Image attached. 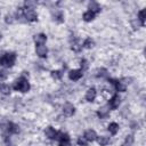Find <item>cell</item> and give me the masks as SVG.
<instances>
[{
    "instance_id": "obj_4",
    "label": "cell",
    "mask_w": 146,
    "mask_h": 146,
    "mask_svg": "<svg viewBox=\"0 0 146 146\" xmlns=\"http://www.w3.org/2000/svg\"><path fill=\"white\" fill-rule=\"evenodd\" d=\"M57 139L59 141V146H72L71 140H70V136L67 133H65V132L58 131Z\"/></svg>"
},
{
    "instance_id": "obj_25",
    "label": "cell",
    "mask_w": 146,
    "mask_h": 146,
    "mask_svg": "<svg viewBox=\"0 0 146 146\" xmlns=\"http://www.w3.org/2000/svg\"><path fill=\"white\" fill-rule=\"evenodd\" d=\"M145 15H146V9H141V10L138 13V19H139L141 26L145 25Z\"/></svg>"
},
{
    "instance_id": "obj_14",
    "label": "cell",
    "mask_w": 146,
    "mask_h": 146,
    "mask_svg": "<svg viewBox=\"0 0 146 146\" xmlns=\"http://www.w3.org/2000/svg\"><path fill=\"white\" fill-rule=\"evenodd\" d=\"M96 95H97L96 89H95V88H89V89L87 90V92H86V99H87L88 102H94L95 98H96Z\"/></svg>"
},
{
    "instance_id": "obj_29",
    "label": "cell",
    "mask_w": 146,
    "mask_h": 146,
    "mask_svg": "<svg viewBox=\"0 0 146 146\" xmlns=\"http://www.w3.org/2000/svg\"><path fill=\"white\" fill-rule=\"evenodd\" d=\"M35 6H36V2H34V1H25V3H24V8L34 9Z\"/></svg>"
},
{
    "instance_id": "obj_34",
    "label": "cell",
    "mask_w": 146,
    "mask_h": 146,
    "mask_svg": "<svg viewBox=\"0 0 146 146\" xmlns=\"http://www.w3.org/2000/svg\"><path fill=\"white\" fill-rule=\"evenodd\" d=\"M1 36H2V35H1V33H0V40H1Z\"/></svg>"
},
{
    "instance_id": "obj_2",
    "label": "cell",
    "mask_w": 146,
    "mask_h": 146,
    "mask_svg": "<svg viewBox=\"0 0 146 146\" xmlns=\"http://www.w3.org/2000/svg\"><path fill=\"white\" fill-rule=\"evenodd\" d=\"M16 62L15 52H6L0 57V66L3 67H13Z\"/></svg>"
},
{
    "instance_id": "obj_24",
    "label": "cell",
    "mask_w": 146,
    "mask_h": 146,
    "mask_svg": "<svg viewBox=\"0 0 146 146\" xmlns=\"http://www.w3.org/2000/svg\"><path fill=\"white\" fill-rule=\"evenodd\" d=\"M0 92L3 95H9L10 94V87L6 83H0Z\"/></svg>"
},
{
    "instance_id": "obj_7",
    "label": "cell",
    "mask_w": 146,
    "mask_h": 146,
    "mask_svg": "<svg viewBox=\"0 0 146 146\" xmlns=\"http://www.w3.org/2000/svg\"><path fill=\"white\" fill-rule=\"evenodd\" d=\"M108 81L114 86V88H115V90L116 91H121V92H124L125 91V86L123 84V82L122 81H120V80H115V79H108Z\"/></svg>"
},
{
    "instance_id": "obj_13",
    "label": "cell",
    "mask_w": 146,
    "mask_h": 146,
    "mask_svg": "<svg viewBox=\"0 0 146 146\" xmlns=\"http://www.w3.org/2000/svg\"><path fill=\"white\" fill-rule=\"evenodd\" d=\"M83 138L87 140V141H94V140H96V138H97V133H96V131L95 130H87L86 132H84V135H83Z\"/></svg>"
},
{
    "instance_id": "obj_11",
    "label": "cell",
    "mask_w": 146,
    "mask_h": 146,
    "mask_svg": "<svg viewBox=\"0 0 146 146\" xmlns=\"http://www.w3.org/2000/svg\"><path fill=\"white\" fill-rule=\"evenodd\" d=\"M63 113L66 115V116H72L74 113H75V107L74 105H72L71 103H66L63 107Z\"/></svg>"
},
{
    "instance_id": "obj_19",
    "label": "cell",
    "mask_w": 146,
    "mask_h": 146,
    "mask_svg": "<svg viewBox=\"0 0 146 146\" xmlns=\"http://www.w3.org/2000/svg\"><path fill=\"white\" fill-rule=\"evenodd\" d=\"M89 10H91V11L95 13V14H98V13H100V6H99L97 2L91 1V2L89 3Z\"/></svg>"
},
{
    "instance_id": "obj_16",
    "label": "cell",
    "mask_w": 146,
    "mask_h": 146,
    "mask_svg": "<svg viewBox=\"0 0 146 146\" xmlns=\"http://www.w3.org/2000/svg\"><path fill=\"white\" fill-rule=\"evenodd\" d=\"M52 17H54V21H56L57 23H63L64 22V14H63L62 10H56L52 14Z\"/></svg>"
},
{
    "instance_id": "obj_8",
    "label": "cell",
    "mask_w": 146,
    "mask_h": 146,
    "mask_svg": "<svg viewBox=\"0 0 146 146\" xmlns=\"http://www.w3.org/2000/svg\"><path fill=\"white\" fill-rule=\"evenodd\" d=\"M120 104H121V98H120V96H119V95H114V96L110 99V102H108V107L112 108V110H116V108L120 106Z\"/></svg>"
},
{
    "instance_id": "obj_3",
    "label": "cell",
    "mask_w": 146,
    "mask_h": 146,
    "mask_svg": "<svg viewBox=\"0 0 146 146\" xmlns=\"http://www.w3.org/2000/svg\"><path fill=\"white\" fill-rule=\"evenodd\" d=\"M23 16L27 22H35L38 19V15L34 11V9L30 8H23Z\"/></svg>"
},
{
    "instance_id": "obj_27",
    "label": "cell",
    "mask_w": 146,
    "mask_h": 146,
    "mask_svg": "<svg viewBox=\"0 0 146 146\" xmlns=\"http://www.w3.org/2000/svg\"><path fill=\"white\" fill-rule=\"evenodd\" d=\"M107 74H108V73H107V70H106V68H99V70L97 71V74H96V75H97L98 78H105V76H107Z\"/></svg>"
},
{
    "instance_id": "obj_26",
    "label": "cell",
    "mask_w": 146,
    "mask_h": 146,
    "mask_svg": "<svg viewBox=\"0 0 146 146\" xmlns=\"http://www.w3.org/2000/svg\"><path fill=\"white\" fill-rule=\"evenodd\" d=\"M51 78L55 79V80H60L62 76H63V71H59V70H55V71H51Z\"/></svg>"
},
{
    "instance_id": "obj_9",
    "label": "cell",
    "mask_w": 146,
    "mask_h": 146,
    "mask_svg": "<svg viewBox=\"0 0 146 146\" xmlns=\"http://www.w3.org/2000/svg\"><path fill=\"white\" fill-rule=\"evenodd\" d=\"M82 75H83V71L82 70H72V71L68 72V78L72 81H78Z\"/></svg>"
},
{
    "instance_id": "obj_15",
    "label": "cell",
    "mask_w": 146,
    "mask_h": 146,
    "mask_svg": "<svg viewBox=\"0 0 146 146\" xmlns=\"http://www.w3.org/2000/svg\"><path fill=\"white\" fill-rule=\"evenodd\" d=\"M72 36H73V39H71V49L74 50V51H80L81 48H82V46L79 43L78 39L74 38V35H72Z\"/></svg>"
},
{
    "instance_id": "obj_20",
    "label": "cell",
    "mask_w": 146,
    "mask_h": 146,
    "mask_svg": "<svg viewBox=\"0 0 146 146\" xmlns=\"http://www.w3.org/2000/svg\"><path fill=\"white\" fill-rule=\"evenodd\" d=\"M108 131L112 133V135H116L117 133V131H119V124L116 123V122H111L110 124H108Z\"/></svg>"
},
{
    "instance_id": "obj_5",
    "label": "cell",
    "mask_w": 146,
    "mask_h": 146,
    "mask_svg": "<svg viewBox=\"0 0 146 146\" xmlns=\"http://www.w3.org/2000/svg\"><path fill=\"white\" fill-rule=\"evenodd\" d=\"M9 135H16L19 132V127L14 122H7L6 128H3Z\"/></svg>"
},
{
    "instance_id": "obj_31",
    "label": "cell",
    "mask_w": 146,
    "mask_h": 146,
    "mask_svg": "<svg viewBox=\"0 0 146 146\" xmlns=\"http://www.w3.org/2000/svg\"><path fill=\"white\" fill-rule=\"evenodd\" d=\"M8 78V73L6 70H0V80H5Z\"/></svg>"
},
{
    "instance_id": "obj_32",
    "label": "cell",
    "mask_w": 146,
    "mask_h": 146,
    "mask_svg": "<svg viewBox=\"0 0 146 146\" xmlns=\"http://www.w3.org/2000/svg\"><path fill=\"white\" fill-rule=\"evenodd\" d=\"M80 64H81V68H80V70H82V71H84V70L88 67V62H87L86 59H81Z\"/></svg>"
},
{
    "instance_id": "obj_10",
    "label": "cell",
    "mask_w": 146,
    "mask_h": 146,
    "mask_svg": "<svg viewBox=\"0 0 146 146\" xmlns=\"http://www.w3.org/2000/svg\"><path fill=\"white\" fill-rule=\"evenodd\" d=\"M44 135H46V137H48L49 139L55 140V139H57L58 131H56L52 127H47V128L44 129Z\"/></svg>"
},
{
    "instance_id": "obj_21",
    "label": "cell",
    "mask_w": 146,
    "mask_h": 146,
    "mask_svg": "<svg viewBox=\"0 0 146 146\" xmlns=\"http://www.w3.org/2000/svg\"><path fill=\"white\" fill-rule=\"evenodd\" d=\"M96 139H97V143H98L100 146H106L107 144H110V138L106 137V136H100V137L97 136Z\"/></svg>"
},
{
    "instance_id": "obj_18",
    "label": "cell",
    "mask_w": 146,
    "mask_h": 146,
    "mask_svg": "<svg viewBox=\"0 0 146 146\" xmlns=\"http://www.w3.org/2000/svg\"><path fill=\"white\" fill-rule=\"evenodd\" d=\"M95 16H96V14H95V13H92L91 10H87V11L83 14L82 18H83V21H84V22H91V21L95 18Z\"/></svg>"
},
{
    "instance_id": "obj_23",
    "label": "cell",
    "mask_w": 146,
    "mask_h": 146,
    "mask_svg": "<svg viewBox=\"0 0 146 146\" xmlns=\"http://www.w3.org/2000/svg\"><path fill=\"white\" fill-rule=\"evenodd\" d=\"M132 144H133V135H128L121 146H132Z\"/></svg>"
},
{
    "instance_id": "obj_6",
    "label": "cell",
    "mask_w": 146,
    "mask_h": 146,
    "mask_svg": "<svg viewBox=\"0 0 146 146\" xmlns=\"http://www.w3.org/2000/svg\"><path fill=\"white\" fill-rule=\"evenodd\" d=\"M35 52L40 58H44V57H47L48 49L44 44H35Z\"/></svg>"
},
{
    "instance_id": "obj_1",
    "label": "cell",
    "mask_w": 146,
    "mask_h": 146,
    "mask_svg": "<svg viewBox=\"0 0 146 146\" xmlns=\"http://www.w3.org/2000/svg\"><path fill=\"white\" fill-rule=\"evenodd\" d=\"M13 88H14L16 91H21V92H27V91L30 90L31 86H30L29 80H27L25 76H21V78H18V79L15 81V83H14Z\"/></svg>"
},
{
    "instance_id": "obj_22",
    "label": "cell",
    "mask_w": 146,
    "mask_h": 146,
    "mask_svg": "<svg viewBox=\"0 0 146 146\" xmlns=\"http://www.w3.org/2000/svg\"><path fill=\"white\" fill-rule=\"evenodd\" d=\"M94 46H95V42H94V40H92L91 38H87V39L83 41V43H82V47L86 48V49H90V48H92Z\"/></svg>"
},
{
    "instance_id": "obj_28",
    "label": "cell",
    "mask_w": 146,
    "mask_h": 146,
    "mask_svg": "<svg viewBox=\"0 0 146 146\" xmlns=\"http://www.w3.org/2000/svg\"><path fill=\"white\" fill-rule=\"evenodd\" d=\"M3 141H5L6 146H15V144L11 141V139H10V137L8 135H3Z\"/></svg>"
},
{
    "instance_id": "obj_17",
    "label": "cell",
    "mask_w": 146,
    "mask_h": 146,
    "mask_svg": "<svg viewBox=\"0 0 146 146\" xmlns=\"http://www.w3.org/2000/svg\"><path fill=\"white\" fill-rule=\"evenodd\" d=\"M34 41H35V44H44L47 41V35L43 33H40V34L35 35Z\"/></svg>"
},
{
    "instance_id": "obj_33",
    "label": "cell",
    "mask_w": 146,
    "mask_h": 146,
    "mask_svg": "<svg viewBox=\"0 0 146 146\" xmlns=\"http://www.w3.org/2000/svg\"><path fill=\"white\" fill-rule=\"evenodd\" d=\"M5 22L6 23H11L13 22V16L11 15H7L6 18H5Z\"/></svg>"
},
{
    "instance_id": "obj_30",
    "label": "cell",
    "mask_w": 146,
    "mask_h": 146,
    "mask_svg": "<svg viewBox=\"0 0 146 146\" xmlns=\"http://www.w3.org/2000/svg\"><path fill=\"white\" fill-rule=\"evenodd\" d=\"M78 145H79V146H88V141H87L83 137H80V138L78 139Z\"/></svg>"
},
{
    "instance_id": "obj_12",
    "label": "cell",
    "mask_w": 146,
    "mask_h": 146,
    "mask_svg": "<svg viewBox=\"0 0 146 146\" xmlns=\"http://www.w3.org/2000/svg\"><path fill=\"white\" fill-rule=\"evenodd\" d=\"M108 114H110V107H108V105H105V106L100 107L97 111V115H98L99 119H106L108 116Z\"/></svg>"
}]
</instances>
